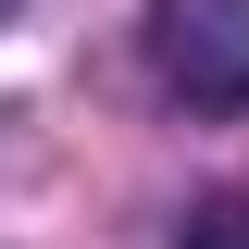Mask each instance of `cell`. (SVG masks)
<instances>
[{
    "label": "cell",
    "instance_id": "obj_2",
    "mask_svg": "<svg viewBox=\"0 0 249 249\" xmlns=\"http://www.w3.org/2000/svg\"><path fill=\"white\" fill-rule=\"evenodd\" d=\"M175 249H249V187H212L175 212Z\"/></svg>",
    "mask_w": 249,
    "mask_h": 249
},
{
    "label": "cell",
    "instance_id": "obj_1",
    "mask_svg": "<svg viewBox=\"0 0 249 249\" xmlns=\"http://www.w3.org/2000/svg\"><path fill=\"white\" fill-rule=\"evenodd\" d=\"M137 50H150L162 100H187V112H249V0H150V13H137Z\"/></svg>",
    "mask_w": 249,
    "mask_h": 249
}]
</instances>
